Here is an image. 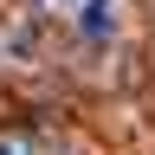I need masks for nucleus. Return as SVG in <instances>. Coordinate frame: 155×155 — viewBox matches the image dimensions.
I'll return each mask as SVG.
<instances>
[{
	"mask_svg": "<svg viewBox=\"0 0 155 155\" xmlns=\"http://www.w3.org/2000/svg\"><path fill=\"white\" fill-rule=\"evenodd\" d=\"M116 19H123V0H84V32L91 39H110Z\"/></svg>",
	"mask_w": 155,
	"mask_h": 155,
	"instance_id": "nucleus-1",
	"label": "nucleus"
},
{
	"mask_svg": "<svg viewBox=\"0 0 155 155\" xmlns=\"http://www.w3.org/2000/svg\"><path fill=\"white\" fill-rule=\"evenodd\" d=\"M0 155H26V142L19 136H0Z\"/></svg>",
	"mask_w": 155,
	"mask_h": 155,
	"instance_id": "nucleus-2",
	"label": "nucleus"
},
{
	"mask_svg": "<svg viewBox=\"0 0 155 155\" xmlns=\"http://www.w3.org/2000/svg\"><path fill=\"white\" fill-rule=\"evenodd\" d=\"M39 7H78V0H39Z\"/></svg>",
	"mask_w": 155,
	"mask_h": 155,
	"instance_id": "nucleus-3",
	"label": "nucleus"
}]
</instances>
